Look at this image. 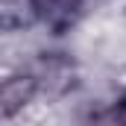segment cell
<instances>
[{"mask_svg": "<svg viewBox=\"0 0 126 126\" xmlns=\"http://www.w3.org/2000/svg\"><path fill=\"white\" fill-rule=\"evenodd\" d=\"M79 6L82 0H30V9L50 27H67Z\"/></svg>", "mask_w": 126, "mask_h": 126, "instance_id": "6da1fadb", "label": "cell"}]
</instances>
